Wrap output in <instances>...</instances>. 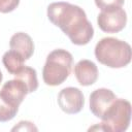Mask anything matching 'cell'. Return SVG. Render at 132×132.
<instances>
[{
	"instance_id": "7a4b0ae2",
	"label": "cell",
	"mask_w": 132,
	"mask_h": 132,
	"mask_svg": "<svg viewBox=\"0 0 132 132\" xmlns=\"http://www.w3.org/2000/svg\"><path fill=\"white\" fill-rule=\"evenodd\" d=\"M95 57L101 64L109 68H122L131 61V46L118 38L105 37L96 44Z\"/></svg>"
},
{
	"instance_id": "3957f363",
	"label": "cell",
	"mask_w": 132,
	"mask_h": 132,
	"mask_svg": "<svg viewBox=\"0 0 132 132\" xmlns=\"http://www.w3.org/2000/svg\"><path fill=\"white\" fill-rule=\"evenodd\" d=\"M73 64L72 55L62 48L54 50L47 57L42 69V78L47 86H59L66 80Z\"/></svg>"
},
{
	"instance_id": "5bb4252c",
	"label": "cell",
	"mask_w": 132,
	"mask_h": 132,
	"mask_svg": "<svg viewBox=\"0 0 132 132\" xmlns=\"http://www.w3.org/2000/svg\"><path fill=\"white\" fill-rule=\"evenodd\" d=\"M125 0H95V4L101 10L111 7H122Z\"/></svg>"
},
{
	"instance_id": "5b68a950",
	"label": "cell",
	"mask_w": 132,
	"mask_h": 132,
	"mask_svg": "<svg viewBox=\"0 0 132 132\" xmlns=\"http://www.w3.org/2000/svg\"><path fill=\"white\" fill-rule=\"evenodd\" d=\"M99 28L106 33H118L122 31L127 23L126 11L122 7H111L101 10L97 16Z\"/></svg>"
},
{
	"instance_id": "ba28073f",
	"label": "cell",
	"mask_w": 132,
	"mask_h": 132,
	"mask_svg": "<svg viewBox=\"0 0 132 132\" xmlns=\"http://www.w3.org/2000/svg\"><path fill=\"white\" fill-rule=\"evenodd\" d=\"M116 99L117 97L112 91L105 88L97 89L90 95V110L95 117L101 119Z\"/></svg>"
},
{
	"instance_id": "7c38bea8",
	"label": "cell",
	"mask_w": 132,
	"mask_h": 132,
	"mask_svg": "<svg viewBox=\"0 0 132 132\" xmlns=\"http://www.w3.org/2000/svg\"><path fill=\"white\" fill-rule=\"evenodd\" d=\"M14 76L18 79H21L26 85L29 93L35 92L37 90L38 80H37V74L35 69L29 66H24L16 74H14Z\"/></svg>"
},
{
	"instance_id": "9c48e42d",
	"label": "cell",
	"mask_w": 132,
	"mask_h": 132,
	"mask_svg": "<svg viewBox=\"0 0 132 132\" xmlns=\"http://www.w3.org/2000/svg\"><path fill=\"white\" fill-rule=\"evenodd\" d=\"M74 74L79 85L86 87L91 86L98 78V68L90 60H80L74 66Z\"/></svg>"
},
{
	"instance_id": "52a82bcc",
	"label": "cell",
	"mask_w": 132,
	"mask_h": 132,
	"mask_svg": "<svg viewBox=\"0 0 132 132\" xmlns=\"http://www.w3.org/2000/svg\"><path fill=\"white\" fill-rule=\"evenodd\" d=\"M28 89L26 85L18 78L6 81L0 91V97L10 106L19 108L20 104L25 99L28 94Z\"/></svg>"
},
{
	"instance_id": "4fadbf2b",
	"label": "cell",
	"mask_w": 132,
	"mask_h": 132,
	"mask_svg": "<svg viewBox=\"0 0 132 132\" xmlns=\"http://www.w3.org/2000/svg\"><path fill=\"white\" fill-rule=\"evenodd\" d=\"M18 110L19 108L10 106L0 97V122H8L12 120Z\"/></svg>"
},
{
	"instance_id": "30bf717a",
	"label": "cell",
	"mask_w": 132,
	"mask_h": 132,
	"mask_svg": "<svg viewBox=\"0 0 132 132\" xmlns=\"http://www.w3.org/2000/svg\"><path fill=\"white\" fill-rule=\"evenodd\" d=\"M10 50L19 53L25 60L32 57L34 53V43L32 38L24 32H18L13 34L9 41Z\"/></svg>"
},
{
	"instance_id": "8992f818",
	"label": "cell",
	"mask_w": 132,
	"mask_h": 132,
	"mask_svg": "<svg viewBox=\"0 0 132 132\" xmlns=\"http://www.w3.org/2000/svg\"><path fill=\"white\" fill-rule=\"evenodd\" d=\"M58 104L64 112L74 114L82 109L85 105V98L79 89L68 87L60 91L58 95Z\"/></svg>"
},
{
	"instance_id": "8fae6325",
	"label": "cell",
	"mask_w": 132,
	"mask_h": 132,
	"mask_svg": "<svg viewBox=\"0 0 132 132\" xmlns=\"http://www.w3.org/2000/svg\"><path fill=\"white\" fill-rule=\"evenodd\" d=\"M26 60L16 52L10 50L8 52H6L3 57H2V62H3V65L5 66V68L7 69V71L14 75L16 74L25 65H24V62Z\"/></svg>"
},
{
	"instance_id": "e0dca14e",
	"label": "cell",
	"mask_w": 132,
	"mask_h": 132,
	"mask_svg": "<svg viewBox=\"0 0 132 132\" xmlns=\"http://www.w3.org/2000/svg\"><path fill=\"white\" fill-rule=\"evenodd\" d=\"M2 77H3V76H2V73H1V71H0V82L2 81Z\"/></svg>"
},
{
	"instance_id": "277c9868",
	"label": "cell",
	"mask_w": 132,
	"mask_h": 132,
	"mask_svg": "<svg viewBox=\"0 0 132 132\" xmlns=\"http://www.w3.org/2000/svg\"><path fill=\"white\" fill-rule=\"evenodd\" d=\"M100 129L108 132H124L131 120V104L125 99H116L101 118Z\"/></svg>"
},
{
	"instance_id": "9a60e30c",
	"label": "cell",
	"mask_w": 132,
	"mask_h": 132,
	"mask_svg": "<svg viewBox=\"0 0 132 132\" xmlns=\"http://www.w3.org/2000/svg\"><path fill=\"white\" fill-rule=\"evenodd\" d=\"M20 3V0H0V12L8 13L13 11Z\"/></svg>"
},
{
	"instance_id": "6da1fadb",
	"label": "cell",
	"mask_w": 132,
	"mask_h": 132,
	"mask_svg": "<svg viewBox=\"0 0 132 132\" xmlns=\"http://www.w3.org/2000/svg\"><path fill=\"white\" fill-rule=\"evenodd\" d=\"M47 18L76 45H85L93 38L94 28L84 9L77 5L68 2L51 3L47 7Z\"/></svg>"
},
{
	"instance_id": "2e32d148",
	"label": "cell",
	"mask_w": 132,
	"mask_h": 132,
	"mask_svg": "<svg viewBox=\"0 0 132 132\" xmlns=\"http://www.w3.org/2000/svg\"><path fill=\"white\" fill-rule=\"evenodd\" d=\"M14 130H26V131H32L35 130L37 131V128L31 123V122H27V121H22L19 123L18 126H15L14 128H12V131Z\"/></svg>"
}]
</instances>
